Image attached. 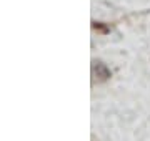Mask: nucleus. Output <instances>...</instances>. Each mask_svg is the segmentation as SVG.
I'll return each instance as SVG.
<instances>
[{"mask_svg": "<svg viewBox=\"0 0 150 141\" xmlns=\"http://www.w3.org/2000/svg\"><path fill=\"white\" fill-rule=\"evenodd\" d=\"M93 75L98 76V82H103V80H107L110 76V71H108V68L103 65L102 61H93Z\"/></svg>", "mask_w": 150, "mask_h": 141, "instance_id": "nucleus-1", "label": "nucleus"}]
</instances>
